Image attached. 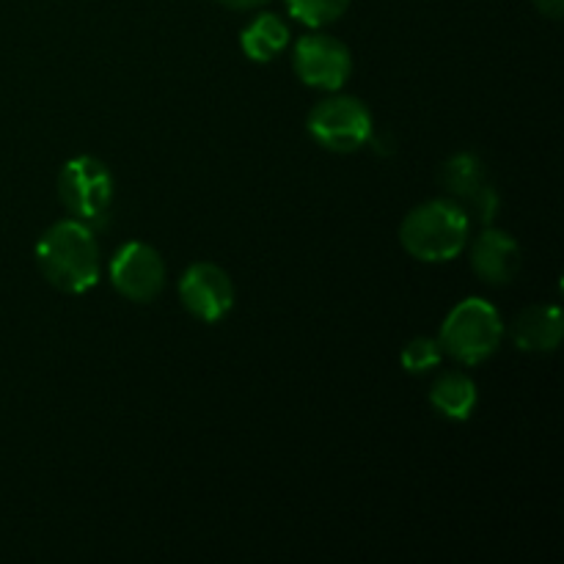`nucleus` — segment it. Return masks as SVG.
Returning <instances> with one entry per match:
<instances>
[{
	"instance_id": "f257e3e1",
	"label": "nucleus",
	"mask_w": 564,
	"mask_h": 564,
	"mask_svg": "<svg viewBox=\"0 0 564 564\" xmlns=\"http://www.w3.org/2000/svg\"><path fill=\"white\" fill-rule=\"evenodd\" d=\"M36 264L55 290L66 295H83L99 279L97 237L83 220H61L50 226L39 240Z\"/></svg>"
},
{
	"instance_id": "f03ea898",
	"label": "nucleus",
	"mask_w": 564,
	"mask_h": 564,
	"mask_svg": "<svg viewBox=\"0 0 564 564\" xmlns=\"http://www.w3.org/2000/svg\"><path fill=\"white\" fill-rule=\"evenodd\" d=\"M471 220L452 198L422 204L400 226V240L419 262H449L460 257L468 242Z\"/></svg>"
},
{
	"instance_id": "7ed1b4c3",
	"label": "nucleus",
	"mask_w": 564,
	"mask_h": 564,
	"mask_svg": "<svg viewBox=\"0 0 564 564\" xmlns=\"http://www.w3.org/2000/svg\"><path fill=\"white\" fill-rule=\"evenodd\" d=\"M501 336H505V325H501L499 312L482 297H466L446 314L438 341L446 356L477 367L499 350Z\"/></svg>"
},
{
	"instance_id": "20e7f679",
	"label": "nucleus",
	"mask_w": 564,
	"mask_h": 564,
	"mask_svg": "<svg viewBox=\"0 0 564 564\" xmlns=\"http://www.w3.org/2000/svg\"><path fill=\"white\" fill-rule=\"evenodd\" d=\"M308 135L330 152H358L372 138V113L356 97H330L308 113Z\"/></svg>"
},
{
	"instance_id": "39448f33",
	"label": "nucleus",
	"mask_w": 564,
	"mask_h": 564,
	"mask_svg": "<svg viewBox=\"0 0 564 564\" xmlns=\"http://www.w3.org/2000/svg\"><path fill=\"white\" fill-rule=\"evenodd\" d=\"M113 174H110V169L102 160L83 154V158H72L61 169V202L83 224L99 220L108 213L110 202H113Z\"/></svg>"
},
{
	"instance_id": "423d86ee",
	"label": "nucleus",
	"mask_w": 564,
	"mask_h": 564,
	"mask_svg": "<svg viewBox=\"0 0 564 564\" xmlns=\"http://www.w3.org/2000/svg\"><path fill=\"white\" fill-rule=\"evenodd\" d=\"M441 185L449 193L452 202L468 215V220L490 224L499 213L501 198L477 154L460 152L446 160L441 169Z\"/></svg>"
},
{
	"instance_id": "0eeeda50",
	"label": "nucleus",
	"mask_w": 564,
	"mask_h": 564,
	"mask_svg": "<svg viewBox=\"0 0 564 564\" xmlns=\"http://www.w3.org/2000/svg\"><path fill=\"white\" fill-rule=\"evenodd\" d=\"M110 281L132 303H149L163 292L165 262L147 242H127L110 259Z\"/></svg>"
},
{
	"instance_id": "6e6552de",
	"label": "nucleus",
	"mask_w": 564,
	"mask_h": 564,
	"mask_svg": "<svg viewBox=\"0 0 564 564\" xmlns=\"http://www.w3.org/2000/svg\"><path fill=\"white\" fill-rule=\"evenodd\" d=\"M295 72L306 86L336 91L352 72L350 50L328 33H308L295 44Z\"/></svg>"
},
{
	"instance_id": "1a4fd4ad",
	"label": "nucleus",
	"mask_w": 564,
	"mask_h": 564,
	"mask_svg": "<svg viewBox=\"0 0 564 564\" xmlns=\"http://www.w3.org/2000/svg\"><path fill=\"white\" fill-rule=\"evenodd\" d=\"M180 301L202 323H220L235 306V284L224 268L213 262H198L182 275Z\"/></svg>"
},
{
	"instance_id": "9d476101",
	"label": "nucleus",
	"mask_w": 564,
	"mask_h": 564,
	"mask_svg": "<svg viewBox=\"0 0 564 564\" xmlns=\"http://www.w3.org/2000/svg\"><path fill=\"white\" fill-rule=\"evenodd\" d=\"M471 268L488 284H510L521 270V246L501 229H485L471 246Z\"/></svg>"
},
{
	"instance_id": "9b49d317",
	"label": "nucleus",
	"mask_w": 564,
	"mask_h": 564,
	"mask_svg": "<svg viewBox=\"0 0 564 564\" xmlns=\"http://www.w3.org/2000/svg\"><path fill=\"white\" fill-rule=\"evenodd\" d=\"M518 350L551 352L560 347L564 334V319L556 306H529L516 317L510 328Z\"/></svg>"
},
{
	"instance_id": "f8f14e48",
	"label": "nucleus",
	"mask_w": 564,
	"mask_h": 564,
	"mask_svg": "<svg viewBox=\"0 0 564 564\" xmlns=\"http://www.w3.org/2000/svg\"><path fill=\"white\" fill-rule=\"evenodd\" d=\"M430 402L441 416L452 419V422H466L479 402L477 383L463 372H446L433 383Z\"/></svg>"
},
{
	"instance_id": "ddd939ff",
	"label": "nucleus",
	"mask_w": 564,
	"mask_h": 564,
	"mask_svg": "<svg viewBox=\"0 0 564 564\" xmlns=\"http://www.w3.org/2000/svg\"><path fill=\"white\" fill-rule=\"evenodd\" d=\"M242 53L251 61H270L290 44V28L279 14H259L240 36Z\"/></svg>"
},
{
	"instance_id": "4468645a",
	"label": "nucleus",
	"mask_w": 564,
	"mask_h": 564,
	"mask_svg": "<svg viewBox=\"0 0 564 564\" xmlns=\"http://www.w3.org/2000/svg\"><path fill=\"white\" fill-rule=\"evenodd\" d=\"M286 11L308 28H323L339 20L350 0H284Z\"/></svg>"
},
{
	"instance_id": "2eb2a0df",
	"label": "nucleus",
	"mask_w": 564,
	"mask_h": 564,
	"mask_svg": "<svg viewBox=\"0 0 564 564\" xmlns=\"http://www.w3.org/2000/svg\"><path fill=\"white\" fill-rule=\"evenodd\" d=\"M444 358V350H441L438 339H430V336H419V339H411L402 350V369L411 375H424L433 372L435 367Z\"/></svg>"
},
{
	"instance_id": "dca6fc26",
	"label": "nucleus",
	"mask_w": 564,
	"mask_h": 564,
	"mask_svg": "<svg viewBox=\"0 0 564 564\" xmlns=\"http://www.w3.org/2000/svg\"><path fill=\"white\" fill-rule=\"evenodd\" d=\"M534 9L543 17H551V20H560L564 11V0H532Z\"/></svg>"
},
{
	"instance_id": "f3484780",
	"label": "nucleus",
	"mask_w": 564,
	"mask_h": 564,
	"mask_svg": "<svg viewBox=\"0 0 564 564\" xmlns=\"http://www.w3.org/2000/svg\"><path fill=\"white\" fill-rule=\"evenodd\" d=\"M224 3L226 9H235V11H248V9H257V6H264L268 0H218Z\"/></svg>"
}]
</instances>
